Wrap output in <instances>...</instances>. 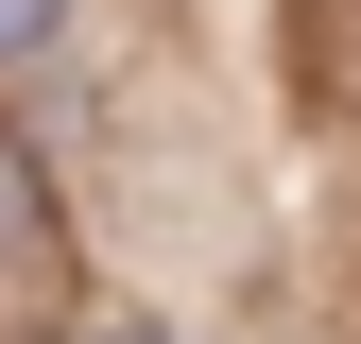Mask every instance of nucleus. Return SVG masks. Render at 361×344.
<instances>
[{"mask_svg": "<svg viewBox=\"0 0 361 344\" xmlns=\"http://www.w3.org/2000/svg\"><path fill=\"white\" fill-rule=\"evenodd\" d=\"M69 276V224H52V172L0 138V293H52Z\"/></svg>", "mask_w": 361, "mask_h": 344, "instance_id": "nucleus-1", "label": "nucleus"}, {"mask_svg": "<svg viewBox=\"0 0 361 344\" xmlns=\"http://www.w3.org/2000/svg\"><path fill=\"white\" fill-rule=\"evenodd\" d=\"M52 18H69V0H0V69H18V52H52Z\"/></svg>", "mask_w": 361, "mask_h": 344, "instance_id": "nucleus-2", "label": "nucleus"}, {"mask_svg": "<svg viewBox=\"0 0 361 344\" xmlns=\"http://www.w3.org/2000/svg\"><path fill=\"white\" fill-rule=\"evenodd\" d=\"M86 344H172V327H138V310H121V327H86Z\"/></svg>", "mask_w": 361, "mask_h": 344, "instance_id": "nucleus-3", "label": "nucleus"}]
</instances>
